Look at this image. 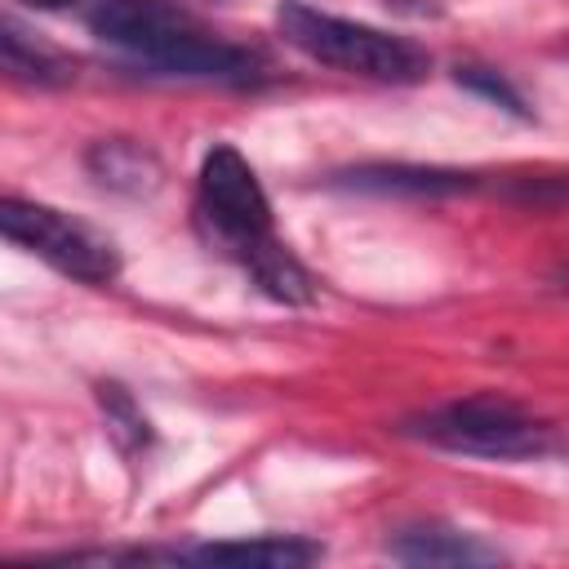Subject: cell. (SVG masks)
<instances>
[{"label":"cell","instance_id":"1","mask_svg":"<svg viewBox=\"0 0 569 569\" xmlns=\"http://www.w3.org/2000/svg\"><path fill=\"white\" fill-rule=\"evenodd\" d=\"M89 31L124 49L169 76H196V80H249L253 53L209 36L200 22H191L182 9L164 0H102L89 13Z\"/></svg>","mask_w":569,"mask_h":569},{"label":"cell","instance_id":"2","mask_svg":"<svg viewBox=\"0 0 569 569\" xmlns=\"http://www.w3.org/2000/svg\"><path fill=\"white\" fill-rule=\"evenodd\" d=\"M276 27L298 53H307L320 67H338L347 76H365L382 84H413L427 76V53L418 44L351 18L320 13L302 0H284L276 9Z\"/></svg>","mask_w":569,"mask_h":569},{"label":"cell","instance_id":"3","mask_svg":"<svg viewBox=\"0 0 569 569\" xmlns=\"http://www.w3.org/2000/svg\"><path fill=\"white\" fill-rule=\"evenodd\" d=\"M400 431L453 453H476V458H538L551 449V431L498 396H471V400L427 409L409 418Z\"/></svg>","mask_w":569,"mask_h":569},{"label":"cell","instance_id":"4","mask_svg":"<svg viewBox=\"0 0 569 569\" xmlns=\"http://www.w3.org/2000/svg\"><path fill=\"white\" fill-rule=\"evenodd\" d=\"M0 236L22 244L27 253L44 258L53 271L84 280V284H107L120 271L111 240H102L93 227L67 218V213L22 200V196H0Z\"/></svg>","mask_w":569,"mask_h":569},{"label":"cell","instance_id":"5","mask_svg":"<svg viewBox=\"0 0 569 569\" xmlns=\"http://www.w3.org/2000/svg\"><path fill=\"white\" fill-rule=\"evenodd\" d=\"M200 227L209 231V240L240 258L244 249H253L258 240L271 236V204H267V191L258 182V173L249 169V160L218 142L204 164H200Z\"/></svg>","mask_w":569,"mask_h":569},{"label":"cell","instance_id":"6","mask_svg":"<svg viewBox=\"0 0 569 569\" xmlns=\"http://www.w3.org/2000/svg\"><path fill=\"white\" fill-rule=\"evenodd\" d=\"M84 169L93 173L98 187L120 191V196H151L164 182L160 156L133 138H98L84 151Z\"/></svg>","mask_w":569,"mask_h":569},{"label":"cell","instance_id":"7","mask_svg":"<svg viewBox=\"0 0 569 569\" xmlns=\"http://www.w3.org/2000/svg\"><path fill=\"white\" fill-rule=\"evenodd\" d=\"M236 262H240V267L253 276V284H258L267 298H276V302L302 307V302L316 298V280H311V271H307V267H302L276 236L258 240V244L244 249Z\"/></svg>","mask_w":569,"mask_h":569},{"label":"cell","instance_id":"8","mask_svg":"<svg viewBox=\"0 0 569 569\" xmlns=\"http://www.w3.org/2000/svg\"><path fill=\"white\" fill-rule=\"evenodd\" d=\"M347 187L360 191H396V196H458L471 191L476 178L458 169H422V164H360L342 173Z\"/></svg>","mask_w":569,"mask_h":569},{"label":"cell","instance_id":"9","mask_svg":"<svg viewBox=\"0 0 569 569\" xmlns=\"http://www.w3.org/2000/svg\"><path fill=\"white\" fill-rule=\"evenodd\" d=\"M391 556L396 560H409V565H489V560H498V551L485 547V542H476L471 533L436 529V525L396 533L391 538Z\"/></svg>","mask_w":569,"mask_h":569},{"label":"cell","instance_id":"10","mask_svg":"<svg viewBox=\"0 0 569 569\" xmlns=\"http://www.w3.org/2000/svg\"><path fill=\"white\" fill-rule=\"evenodd\" d=\"M0 76H13L22 84H62L71 76V62L27 27L0 18Z\"/></svg>","mask_w":569,"mask_h":569},{"label":"cell","instance_id":"11","mask_svg":"<svg viewBox=\"0 0 569 569\" xmlns=\"http://www.w3.org/2000/svg\"><path fill=\"white\" fill-rule=\"evenodd\" d=\"M178 560L289 569V565H311V560H320V547L307 542V538H253V542H209V547H196V551H178Z\"/></svg>","mask_w":569,"mask_h":569},{"label":"cell","instance_id":"12","mask_svg":"<svg viewBox=\"0 0 569 569\" xmlns=\"http://www.w3.org/2000/svg\"><path fill=\"white\" fill-rule=\"evenodd\" d=\"M98 400H102V409H107V427L120 436V445H124V449H138V445H147V440H151V427H147L142 409L133 405V396H129L124 387L102 382V387H98Z\"/></svg>","mask_w":569,"mask_h":569},{"label":"cell","instance_id":"13","mask_svg":"<svg viewBox=\"0 0 569 569\" xmlns=\"http://www.w3.org/2000/svg\"><path fill=\"white\" fill-rule=\"evenodd\" d=\"M458 84H467V89H476V93H485V98H493V102H502L507 111H516V116H529V107H525V98L498 76V71H485V67H458Z\"/></svg>","mask_w":569,"mask_h":569},{"label":"cell","instance_id":"14","mask_svg":"<svg viewBox=\"0 0 569 569\" xmlns=\"http://www.w3.org/2000/svg\"><path fill=\"white\" fill-rule=\"evenodd\" d=\"M31 9H67V4H76V0H27Z\"/></svg>","mask_w":569,"mask_h":569}]
</instances>
